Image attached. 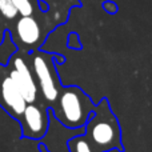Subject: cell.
I'll list each match as a JSON object with an SVG mask.
<instances>
[{
  "mask_svg": "<svg viewBox=\"0 0 152 152\" xmlns=\"http://www.w3.org/2000/svg\"><path fill=\"white\" fill-rule=\"evenodd\" d=\"M84 127V136L99 152L111 150H119L120 152L124 151L119 120L110 108L107 99H103L99 104L95 105L94 112Z\"/></svg>",
  "mask_w": 152,
  "mask_h": 152,
  "instance_id": "cell-1",
  "label": "cell"
},
{
  "mask_svg": "<svg viewBox=\"0 0 152 152\" xmlns=\"http://www.w3.org/2000/svg\"><path fill=\"white\" fill-rule=\"evenodd\" d=\"M53 104L56 118L68 128L84 127L95 108L92 99L77 86L61 87Z\"/></svg>",
  "mask_w": 152,
  "mask_h": 152,
  "instance_id": "cell-2",
  "label": "cell"
},
{
  "mask_svg": "<svg viewBox=\"0 0 152 152\" xmlns=\"http://www.w3.org/2000/svg\"><path fill=\"white\" fill-rule=\"evenodd\" d=\"M31 64L37 88L40 89L45 102L53 104L61 89L53 56L44 52H34L31 56Z\"/></svg>",
  "mask_w": 152,
  "mask_h": 152,
  "instance_id": "cell-3",
  "label": "cell"
},
{
  "mask_svg": "<svg viewBox=\"0 0 152 152\" xmlns=\"http://www.w3.org/2000/svg\"><path fill=\"white\" fill-rule=\"evenodd\" d=\"M7 68L11 79L16 84L19 91L21 92L24 100L27 103L36 102L39 88H37V83L34 76V72H32V68L28 66V63L21 56L15 55L12 56L11 63Z\"/></svg>",
  "mask_w": 152,
  "mask_h": 152,
  "instance_id": "cell-4",
  "label": "cell"
},
{
  "mask_svg": "<svg viewBox=\"0 0 152 152\" xmlns=\"http://www.w3.org/2000/svg\"><path fill=\"white\" fill-rule=\"evenodd\" d=\"M27 104L28 103L24 100L21 92L8 74V68L0 66V107L8 115L19 120Z\"/></svg>",
  "mask_w": 152,
  "mask_h": 152,
  "instance_id": "cell-5",
  "label": "cell"
},
{
  "mask_svg": "<svg viewBox=\"0 0 152 152\" xmlns=\"http://www.w3.org/2000/svg\"><path fill=\"white\" fill-rule=\"evenodd\" d=\"M23 136L28 139H42L48 129L50 119L47 110L35 103H28L19 118Z\"/></svg>",
  "mask_w": 152,
  "mask_h": 152,
  "instance_id": "cell-6",
  "label": "cell"
},
{
  "mask_svg": "<svg viewBox=\"0 0 152 152\" xmlns=\"http://www.w3.org/2000/svg\"><path fill=\"white\" fill-rule=\"evenodd\" d=\"M16 36L21 44L27 47L36 45L42 39V29L36 19L31 16H21L16 23Z\"/></svg>",
  "mask_w": 152,
  "mask_h": 152,
  "instance_id": "cell-7",
  "label": "cell"
},
{
  "mask_svg": "<svg viewBox=\"0 0 152 152\" xmlns=\"http://www.w3.org/2000/svg\"><path fill=\"white\" fill-rule=\"evenodd\" d=\"M69 152H99L91 143L87 140L86 136H75L68 142Z\"/></svg>",
  "mask_w": 152,
  "mask_h": 152,
  "instance_id": "cell-8",
  "label": "cell"
},
{
  "mask_svg": "<svg viewBox=\"0 0 152 152\" xmlns=\"http://www.w3.org/2000/svg\"><path fill=\"white\" fill-rule=\"evenodd\" d=\"M0 13H1L5 19H10V20L16 18L18 11H16L12 0H0Z\"/></svg>",
  "mask_w": 152,
  "mask_h": 152,
  "instance_id": "cell-9",
  "label": "cell"
},
{
  "mask_svg": "<svg viewBox=\"0 0 152 152\" xmlns=\"http://www.w3.org/2000/svg\"><path fill=\"white\" fill-rule=\"evenodd\" d=\"M12 3L18 13H20L21 16H31L34 13V5L31 0H12Z\"/></svg>",
  "mask_w": 152,
  "mask_h": 152,
  "instance_id": "cell-10",
  "label": "cell"
},
{
  "mask_svg": "<svg viewBox=\"0 0 152 152\" xmlns=\"http://www.w3.org/2000/svg\"><path fill=\"white\" fill-rule=\"evenodd\" d=\"M40 150H42V152H47V151H45V147H44V145H42V147H40Z\"/></svg>",
  "mask_w": 152,
  "mask_h": 152,
  "instance_id": "cell-11",
  "label": "cell"
},
{
  "mask_svg": "<svg viewBox=\"0 0 152 152\" xmlns=\"http://www.w3.org/2000/svg\"><path fill=\"white\" fill-rule=\"evenodd\" d=\"M0 43H1V35H0Z\"/></svg>",
  "mask_w": 152,
  "mask_h": 152,
  "instance_id": "cell-12",
  "label": "cell"
}]
</instances>
